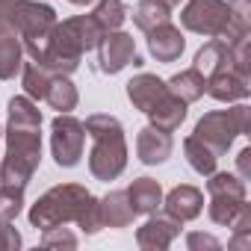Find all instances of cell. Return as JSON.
Wrapping results in <instances>:
<instances>
[{"mask_svg":"<svg viewBox=\"0 0 251 251\" xmlns=\"http://www.w3.org/2000/svg\"><path fill=\"white\" fill-rule=\"evenodd\" d=\"M9 124L3 130L6 157L0 160V186L24 192L42 163V112L27 95L9 100Z\"/></svg>","mask_w":251,"mask_h":251,"instance_id":"cell-1","label":"cell"},{"mask_svg":"<svg viewBox=\"0 0 251 251\" xmlns=\"http://www.w3.org/2000/svg\"><path fill=\"white\" fill-rule=\"evenodd\" d=\"M74 222L83 233H98L103 227L100 222V201L80 183H59L48 189L33 207H30V225L33 227H56Z\"/></svg>","mask_w":251,"mask_h":251,"instance_id":"cell-2","label":"cell"},{"mask_svg":"<svg viewBox=\"0 0 251 251\" xmlns=\"http://www.w3.org/2000/svg\"><path fill=\"white\" fill-rule=\"evenodd\" d=\"M86 133L92 136V154H89V172L98 180H115L127 169V139L124 127L115 115L95 112L86 118Z\"/></svg>","mask_w":251,"mask_h":251,"instance_id":"cell-3","label":"cell"},{"mask_svg":"<svg viewBox=\"0 0 251 251\" xmlns=\"http://www.w3.org/2000/svg\"><path fill=\"white\" fill-rule=\"evenodd\" d=\"M251 130V106L245 103H236L230 109H216V112H207L198 124L192 136L201 139L207 148H213L219 157L227 154V148L233 145L236 136H248Z\"/></svg>","mask_w":251,"mask_h":251,"instance_id":"cell-4","label":"cell"},{"mask_svg":"<svg viewBox=\"0 0 251 251\" xmlns=\"http://www.w3.org/2000/svg\"><path fill=\"white\" fill-rule=\"evenodd\" d=\"M245 180L230 175V172H213L207 180V195H210V219L216 225L230 227L239 210L245 207Z\"/></svg>","mask_w":251,"mask_h":251,"instance_id":"cell-5","label":"cell"},{"mask_svg":"<svg viewBox=\"0 0 251 251\" xmlns=\"http://www.w3.org/2000/svg\"><path fill=\"white\" fill-rule=\"evenodd\" d=\"M83 142H86V127L71 112H59L50 124V151L59 169H74L83 157Z\"/></svg>","mask_w":251,"mask_h":251,"instance_id":"cell-6","label":"cell"},{"mask_svg":"<svg viewBox=\"0 0 251 251\" xmlns=\"http://www.w3.org/2000/svg\"><path fill=\"white\" fill-rule=\"evenodd\" d=\"M6 27H12V30L21 36V42L27 45V42H33V39L48 36V33L56 27V12H53V6H48V3H36V0H18V3L12 6V12H9Z\"/></svg>","mask_w":251,"mask_h":251,"instance_id":"cell-7","label":"cell"},{"mask_svg":"<svg viewBox=\"0 0 251 251\" xmlns=\"http://www.w3.org/2000/svg\"><path fill=\"white\" fill-rule=\"evenodd\" d=\"M180 24L189 33L207 36V39H222L227 27V3L225 0H189L180 12Z\"/></svg>","mask_w":251,"mask_h":251,"instance_id":"cell-8","label":"cell"},{"mask_svg":"<svg viewBox=\"0 0 251 251\" xmlns=\"http://www.w3.org/2000/svg\"><path fill=\"white\" fill-rule=\"evenodd\" d=\"M210 98L222 100V103H233V100H245L251 95V68L248 65H239V62H230L219 71H213L207 77V89H204Z\"/></svg>","mask_w":251,"mask_h":251,"instance_id":"cell-9","label":"cell"},{"mask_svg":"<svg viewBox=\"0 0 251 251\" xmlns=\"http://www.w3.org/2000/svg\"><path fill=\"white\" fill-rule=\"evenodd\" d=\"M127 65H142V56L136 53V42L130 33H106L98 42V68L103 74H118Z\"/></svg>","mask_w":251,"mask_h":251,"instance_id":"cell-10","label":"cell"},{"mask_svg":"<svg viewBox=\"0 0 251 251\" xmlns=\"http://www.w3.org/2000/svg\"><path fill=\"white\" fill-rule=\"evenodd\" d=\"M180 225H183V222L172 219L169 213H151L148 222L136 230V245L145 248V251H166V248L177 239Z\"/></svg>","mask_w":251,"mask_h":251,"instance_id":"cell-11","label":"cell"},{"mask_svg":"<svg viewBox=\"0 0 251 251\" xmlns=\"http://www.w3.org/2000/svg\"><path fill=\"white\" fill-rule=\"evenodd\" d=\"M175 151V142H172V133L154 127V124H148V127L139 130L136 136V157L145 163V166H163Z\"/></svg>","mask_w":251,"mask_h":251,"instance_id":"cell-12","label":"cell"},{"mask_svg":"<svg viewBox=\"0 0 251 251\" xmlns=\"http://www.w3.org/2000/svg\"><path fill=\"white\" fill-rule=\"evenodd\" d=\"M183 48H186V39H183V33L172 21L148 30V53L157 62H177L180 53H183Z\"/></svg>","mask_w":251,"mask_h":251,"instance_id":"cell-13","label":"cell"},{"mask_svg":"<svg viewBox=\"0 0 251 251\" xmlns=\"http://www.w3.org/2000/svg\"><path fill=\"white\" fill-rule=\"evenodd\" d=\"M163 207L172 219L177 222H192L201 216L204 210V192L198 186H189V183H180L175 186L169 195H163Z\"/></svg>","mask_w":251,"mask_h":251,"instance_id":"cell-14","label":"cell"},{"mask_svg":"<svg viewBox=\"0 0 251 251\" xmlns=\"http://www.w3.org/2000/svg\"><path fill=\"white\" fill-rule=\"evenodd\" d=\"M169 92L166 80H160L157 74H136L130 83H127V98L130 103L139 109V112H148L157 100H163Z\"/></svg>","mask_w":251,"mask_h":251,"instance_id":"cell-15","label":"cell"},{"mask_svg":"<svg viewBox=\"0 0 251 251\" xmlns=\"http://www.w3.org/2000/svg\"><path fill=\"white\" fill-rule=\"evenodd\" d=\"M124 192H127V201H130L136 216H151L163 204V186L154 177H136Z\"/></svg>","mask_w":251,"mask_h":251,"instance_id":"cell-16","label":"cell"},{"mask_svg":"<svg viewBox=\"0 0 251 251\" xmlns=\"http://www.w3.org/2000/svg\"><path fill=\"white\" fill-rule=\"evenodd\" d=\"M24 65V42L12 27H0V80H12Z\"/></svg>","mask_w":251,"mask_h":251,"instance_id":"cell-17","label":"cell"},{"mask_svg":"<svg viewBox=\"0 0 251 251\" xmlns=\"http://www.w3.org/2000/svg\"><path fill=\"white\" fill-rule=\"evenodd\" d=\"M186 106H189V103H183L177 95L166 92V98L157 100L145 115L151 118L154 127H160V130H166V133H175L180 124H183V118H186Z\"/></svg>","mask_w":251,"mask_h":251,"instance_id":"cell-18","label":"cell"},{"mask_svg":"<svg viewBox=\"0 0 251 251\" xmlns=\"http://www.w3.org/2000/svg\"><path fill=\"white\" fill-rule=\"evenodd\" d=\"M133 219H136V213H133L124 189H112L109 195L100 198V222H103V227H130Z\"/></svg>","mask_w":251,"mask_h":251,"instance_id":"cell-19","label":"cell"},{"mask_svg":"<svg viewBox=\"0 0 251 251\" xmlns=\"http://www.w3.org/2000/svg\"><path fill=\"white\" fill-rule=\"evenodd\" d=\"M230 62H236V56H233V48L227 45V42H222V39H210L198 53H195V71H201L204 77H210L213 71H219V68H225V65H230Z\"/></svg>","mask_w":251,"mask_h":251,"instance_id":"cell-20","label":"cell"},{"mask_svg":"<svg viewBox=\"0 0 251 251\" xmlns=\"http://www.w3.org/2000/svg\"><path fill=\"white\" fill-rule=\"evenodd\" d=\"M166 86H169V92H172V95H177L183 103H195L198 98H204L207 77H204L201 71H195V68H186V71L175 74L172 80H166Z\"/></svg>","mask_w":251,"mask_h":251,"instance_id":"cell-21","label":"cell"},{"mask_svg":"<svg viewBox=\"0 0 251 251\" xmlns=\"http://www.w3.org/2000/svg\"><path fill=\"white\" fill-rule=\"evenodd\" d=\"M45 100H48V106L56 109V112H71V109L77 106L80 95H77V86H74L65 74H53L50 83H48Z\"/></svg>","mask_w":251,"mask_h":251,"instance_id":"cell-22","label":"cell"},{"mask_svg":"<svg viewBox=\"0 0 251 251\" xmlns=\"http://www.w3.org/2000/svg\"><path fill=\"white\" fill-rule=\"evenodd\" d=\"M169 18H172V6L163 3V0H139L136 9H133V24H136L142 33H148V30L166 24Z\"/></svg>","mask_w":251,"mask_h":251,"instance_id":"cell-23","label":"cell"},{"mask_svg":"<svg viewBox=\"0 0 251 251\" xmlns=\"http://www.w3.org/2000/svg\"><path fill=\"white\" fill-rule=\"evenodd\" d=\"M183 154H186V160H189V166L198 172V175H204V177H210L213 172H216V166H219V154L213 151V148H207L201 139H195V136H186L183 139Z\"/></svg>","mask_w":251,"mask_h":251,"instance_id":"cell-24","label":"cell"},{"mask_svg":"<svg viewBox=\"0 0 251 251\" xmlns=\"http://www.w3.org/2000/svg\"><path fill=\"white\" fill-rule=\"evenodd\" d=\"M89 15L95 18L98 30L106 36V33H115L124 24V18H127V6H124L121 0H98V6Z\"/></svg>","mask_w":251,"mask_h":251,"instance_id":"cell-25","label":"cell"},{"mask_svg":"<svg viewBox=\"0 0 251 251\" xmlns=\"http://www.w3.org/2000/svg\"><path fill=\"white\" fill-rule=\"evenodd\" d=\"M50 71L42 68L39 62H24L21 65V83H24V95L33 98V100H45V92H48V83H50Z\"/></svg>","mask_w":251,"mask_h":251,"instance_id":"cell-26","label":"cell"},{"mask_svg":"<svg viewBox=\"0 0 251 251\" xmlns=\"http://www.w3.org/2000/svg\"><path fill=\"white\" fill-rule=\"evenodd\" d=\"M24 207V192H15V189H6V186H0V222L3 225H12L18 219Z\"/></svg>","mask_w":251,"mask_h":251,"instance_id":"cell-27","label":"cell"},{"mask_svg":"<svg viewBox=\"0 0 251 251\" xmlns=\"http://www.w3.org/2000/svg\"><path fill=\"white\" fill-rule=\"evenodd\" d=\"M230 227H233V239L227 242V248H248L251 245V207L248 204L239 210Z\"/></svg>","mask_w":251,"mask_h":251,"instance_id":"cell-28","label":"cell"},{"mask_svg":"<svg viewBox=\"0 0 251 251\" xmlns=\"http://www.w3.org/2000/svg\"><path fill=\"white\" fill-rule=\"evenodd\" d=\"M42 245L45 248H77V236L68 230V227H62V225H56V227H48L45 230V236H42Z\"/></svg>","mask_w":251,"mask_h":251,"instance_id":"cell-29","label":"cell"},{"mask_svg":"<svg viewBox=\"0 0 251 251\" xmlns=\"http://www.w3.org/2000/svg\"><path fill=\"white\" fill-rule=\"evenodd\" d=\"M186 245H189V251H201V248L219 251V248H222V242H219L216 236H210V233H189V236H186Z\"/></svg>","mask_w":251,"mask_h":251,"instance_id":"cell-30","label":"cell"},{"mask_svg":"<svg viewBox=\"0 0 251 251\" xmlns=\"http://www.w3.org/2000/svg\"><path fill=\"white\" fill-rule=\"evenodd\" d=\"M15 248H21V233L12 225L0 222V251H15Z\"/></svg>","mask_w":251,"mask_h":251,"instance_id":"cell-31","label":"cell"},{"mask_svg":"<svg viewBox=\"0 0 251 251\" xmlns=\"http://www.w3.org/2000/svg\"><path fill=\"white\" fill-rule=\"evenodd\" d=\"M236 166H239V177H242V180H251V148H242V151H239Z\"/></svg>","mask_w":251,"mask_h":251,"instance_id":"cell-32","label":"cell"},{"mask_svg":"<svg viewBox=\"0 0 251 251\" xmlns=\"http://www.w3.org/2000/svg\"><path fill=\"white\" fill-rule=\"evenodd\" d=\"M15 3H18V0H0V27L9 21V12H12Z\"/></svg>","mask_w":251,"mask_h":251,"instance_id":"cell-33","label":"cell"},{"mask_svg":"<svg viewBox=\"0 0 251 251\" xmlns=\"http://www.w3.org/2000/svg\"><path fill=\"white\" fill-rule=\"evenodd\" d=\"M68 3H74V6H86V3H92V0H68Z\"/></svg>","mask_w":251,"mask_h":251,"instance_id":"cell-34","label":"cell"},{"mask_svg":"<svg viewBox=\"0 0 251 251\" xmlns=\"http://www.w3.org/2000/svg\"><path fill=\"white\" fill-rule=\"evenodd\" d=\"M163 3H169V6H177V3H180V0H163Z\"/></svg>","mask_w":251,"mask_h":251,"instance_id":"cell-35","label":"cell"},{"mask_svg":"<svg viewBox=\"0 0 251 251\" xmlns=\"http://www.w3.org/2000/svg\"><path fill=\"white\" fill-rule=\"evenodd\" d=\"M0 139H3V127H0Z\"/></svg>","mask_w":251,"mask_h":251,"instance_id":"cell-36","label":"cell"}]
</instances>
